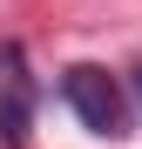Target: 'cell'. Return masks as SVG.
Listing matches in <instances>:
<instances>
[{
  "label": "cell",
  "instance_id": "6da1fadb",
  "mask_svg": "<svg viewBox=\"0 0 142 149\" xmlns=\"http://www.w3.org/2000/svg\"><path fill=\"white\" fill-rule=\"evenodd\" d=\"M61 95H68V109H75L95 136H122L129 129V102H122V88H115L102 68H68L61 74Z\"/></svg>",
  "mask_w": 142,
  "mask_h": 149
},
{
  "label": "cell",
  "instance_id": "7a4b0ae2",
  "mask_svg": "<svg viewBox=\"0 0 142 149\" xmlns=\"http://www.w3.org/2000/svg\"><path fill=\"white\" fill-rule=\"evenodd\" d=\"M27 74H20V47H7V95H0V142L20 149L27 142Z\"/></svg>",
  "mask_w": 142,
  "mask_h": 149
},
{
  "label": "cell",
  "instance_id": "3957f363",
  "mask_svg": "<svg viewBox=\"0 0 142 149\" xmlns=\"http://www.w3.org/2000/svg\"><path fill=\"white\" fill-rule=\"evenodd\" d=\"M135 95H142V68H135Z\"/></svg>",
  "mask_w": 142,
  "mask_h": 149
}]
</instances>
